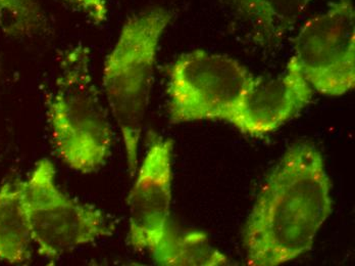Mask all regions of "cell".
<instances>
[{
	"label": "cell",
	"instance_id": "obj_1",
	"mask_svg": "<svg viewBox=\"0 0 355 266\" xmlns=\"http://www.w3.org/2000/svg\"><path fill=\"white\" fill-rule=\"evenodd\" d=\"M330 177L319 149L292 144L268 174L246 219L242 243L249 266H278L313 248L333 211Z\"/></svg>",
	"mask_w": 355,
	"mask_h": 266
},
{
	"label": "cell",
	"instance_id": "obj_2",
	"mask_svg": "<svg viewBox=\"0 0 355 266\" xmlns=\"http://www.w3.org/2000/svg\"><path fill=\"white\" fill-rule=\"evenodd\" d=\"M171 19L172 14L162 8L146 10L128 19L103 65V92L122 134L131 176L137 172L140 140L153 90L160 38Z\"/></svg>",
	"mask_w": 355,
	"mask_h": 266
},
{
	"label": "cell",
	"instance_id": "obj_3",
	"mask_svg": "<svg viewBox=\"0 0 355 266\" xmlns=\"http://www.w3.org/2000/svg\"><path fill=\"white\" fill-rule=\"evenodd\" d=\"M47 118L56 152L71 170L90 174L107 163L112 124L93 81L87 47H73L62 58Z\"/></svg>",
	"mask_w": 355,
	"mask_h": 266
},
{
	"label": "cell",
	"instance_id": "obj_4",
	"mask_svg": "<svg viewBox=\"0 0 355 266\" xmlns=\"http://www.w3.org/2000/svg\"><path fill=\"white\" fill-rule=\"evenodd\" d=\"M24 194L32 240L47 260L53 263L112 235L114 226L103 211L73 200L60 190L51 160L37 162L24 181Z\"/></svg>",
	"mask_w": 355,
	"mask_h": 266
},
{
	"label": "cell",
	"instance_id": "obj_5",
	"mask_svg": "<svg viewBox=\"0 0 355 266\" xmlns=\"http://www.w3.org/2000/svg\"><path fill=\"white\" fill-rule=\"evenodd\" d=\"M253 75L228 56L196 49L175 60L168 72V115L173 124L202 120L229 123Z\"/></svg>",
	"mask_w": 355,
	"mask_h": 266
},
{
	"label": "cell",
	"instance_id": "obj_6",
	"mask_svg": "<svg viewBox=\"0 0 355 266\" xmlns=\"http://www.w3.org/2000/svg\"><path fill=\"white\" fill-rule=\"evenodd\" d=\"M313 92L341 97L355 86V12L352 0H339L305 22L293 56Z\"/></svg>",
	"mask_w": 355,
	"mask_h": 266
},
{
	"label": "cell",
	"instance_id": "obj_7",
	"mask_svg": "<svg viewBox=\"0 0 355 266\" xmlns=\"http://www.w3.org/2000/svg\"><path fill=\"white\" fill-rule=\"evenodd\" d=\"M173 150L171 138L155 136L135 173L128 198V241L135 250H155L172 224Z\"/></svg>",
	"mask_w": 355,
	"mask_h": 266
},
{
	"label": "cell",
	"instance_id": "obj_8",
	"mask_svg": "<svg viewBox=\"0 0 355 266\" xmlns=\"http://www.w3.org/2000/svg\"><path fill=\"white\" fill-rule=\"evenodd\" d=\"M313 95V88L292 57L277 76H253L229 123L246 135H266L300 114Z\"/></svg>",
	"mask_w": 355,
	"mask_h": 266
},
{
	"label": "cell",
	"instance_id": "obj_9",
	"mask_svg": "<svg viewBox=\"0 0 355 266\" xmlns=\"http://www.w3.org/2000/svg\"><path fill=\"white\" fill-rule=\"evenodd\" d=\"M32 243L24 181L4 183L0 188V261L10 265L28 263Z\"/></svg>",
	"mask_w": 355,
	"mask_h": 266
},
{
	"label": "cell",
	"instance_id": "obj_10",
	"mask_svg": "<svg viewBox=\"0 0 355 266\" xmlns=\"http://www.w3.org/2000/svg\"><path fill=\"white\" fill-rule=\"evenodd\" d=\"M151 256L162 266H226L231 261L214 247L207 233L201 231H182L172 224Z\"/></svg>",
	"mask_w": 355,
	"mask_h": 266
},
{
	"label": "cell",
	"instance_id": "obj_11",
	"mask_svg": "<svg viewBox=\"0 0 355 266\" xmlns=\"http://www.w3.org/2000/svg\"><path fill=\"white\" fill-rule=\"evenodd\" d=\"M313 0H229L252 26L257 38L275 41L295 25Z\"/></svg>",
	"mask_w": 355,
	"mask_h": 266
},
{
	"label": "cell",
	"instance_id": "obj_12",
	"mask_svg": "<svg viewBox=\"0 0 355 266\" xmlns=\"http://www.w3.org/2000/svg\"><path fill=\"white\" fill-rule=\"evenodd\" d=\"M38 0H0V26L12 36H30L44 26Z\"/></svg>",
	"mask_w": 355,
	"mask_h": 266
},
{
	"label": "cell",
	"instance_id": "obj_13",
	"mask_svg": "<svg viewBox=\"0 0 355 266\" xmlns=\"http://www.w3.org/2000/svg\"><path fill=\"white\" fill-rule=\"evenodd\" d=\"M64 1L79 8L94 23H103L107 18V6L105 0H64Z\"/></svg>",
	"mask_w": 355,
	"mask_h": 266
},
{
	"label": "cell",
	"instance_id": "obj_14",
	"mask_svg": "<svg viewBox=\"0 0 355 266\" xmlns=\"http://www.w3.org/2000/svg\"><path fill=\"white\" fill-rule=\"evenodd\" d=\"M0 73H1V60H0Z\"/></svg>",
	"mask_w": 355,
	"mask_h": 266
}]
</instances>
